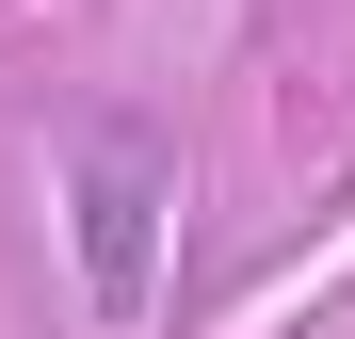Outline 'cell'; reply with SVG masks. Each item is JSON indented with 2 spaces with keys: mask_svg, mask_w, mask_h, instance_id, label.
<instances>
[{
  "mask_svg": "<svg viewBox=\"0 0 355 339\" xmlns=\"http://www.w3.org/2000/svg\"><path fill=\"white\" fill-rule=\"evenodd\" d=\"M162 210H178V146L146 130V113H97V130H81V178H65L97 323H146V291H162Z\"/></svg>",
  "mask_w": 355,
  "mask_h": 339,
  "instance_id": "1",
  "label": "cell"
}]
</instances>
